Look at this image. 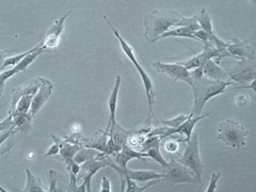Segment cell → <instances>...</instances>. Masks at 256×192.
<instances>
[{
    "mask_svg": "<svg viewBox=\"0 0 256 192\" xmlns=\"http://www.w3.org/2000/svg\"><path fill=\"white\" fill-rule=\"evenodd\" d=\"M184 15L166 10H155L144 16V36L150 43H155L160 40L164 32L173 26H180Z\"/></svg>",
    "mask_w": 256,
    "mask_h": 192,
    "instance_id": "6da1fadb",
    "label": "cell"
},
{
    "mask_svg": "<svg viewBox=\"0 0 256 192\" xmlns=\"http://www.w3.org/2000/svg\"><path fill=\"white\" fill-rule=\"evenodd\" d=\"M235 86L234 82H217L210 80L203 76L200 79H194L190 84L194 91V108H192L189 118L201 116L204 106L210 98L226 92V88Z\"/></svg>",
    "mask_w": 256,
    "mask_h": 192,
    "instance_id": "7a4b0ae2",
    "label": "cell"
},
{
    "mask_svg": "<svg viewBox=\"0 0 256 192\" xmlns=\"http://www.w3.org/2000/svg\"><path fill=\"white\" fill-rule=\"evenodd\" d=\"M248 130L234 120H226L218 125V139L233 148H242L246 143Z\"/></svg>",
    "mask_w": 256,
    "mask_h": 192,
    "instance_id": "3957f363",
    "label": "cell"
},
{
    "mask_svg": "<svg viewBox=\"0 0 256 192\" xmlns=\"http://www.w3.org/2000/svg\"><path fill=\"white\" fill-rule=\"evenodd\" d=\"M176 162L187 166L194 174L198 182H202V176L204 172V164L200 155V148H198V132L192 134L190 140L187 142V146L185 152L182 157H180Z\"/></svg>",
    "mask_w": 256,
    "mask_h": 192,
    "instance_id": "277c9868",
    "label": "cell"
},
{
    "mask_svg": "<svg viewBox=\"0 0 256 192\" xmlns=\"http://www.w3.org/2000/svg\"><path fill=\"white\" fill-rule=\"evenodd\" d=\"M111 158L107 154H102L98 157H95L93 159L86 160L82 166H80V175L79 178H77V182L80 180H82V184L79 187H77L76 192H84L86 191H91V180L93 176L98 173V170L102 169V168H106L110 166L111 162Z\"/></svg>",
    "mask_w": 256,
    "mask_h": 192,
    "instance_id": "5b68a950",
    "label": "cell"
},
{
    "mask_svg": "<svg viewBox=\"0 0 256 192\" xmlns=\"http://www.w3.org/2000/svg\"><path fill=\"white\" fill-rule=\"evenodd\" d=\"M164 180L171 185H176V184H184V182H191L196 184L198 182L196 175L194 174L187 166L176 162L175 158L172 156L171 162L164 168Z\"/></svg>",
    "mask_w": 256,
    "mask_h": 192,
    "instance_id": "8992f818",
    "label": "cell"
},
{
    "mask_svg": "<svg viewBox=\"0 0 256 192\" xmlns=\"http://www.w3.org/2000/svg\"><path fill=\"white\" fill-rule=\"evenodd\" d=\"M232 82H249L255 79L256 68H255V59H244L239 60L236 66L232 68H224Z\"/></svg>",
    "mask_w": 256,
    "mask_h": 192,
    "instance_id": "52a82bcc",
    "label": "cell"
},
{
    "mask_svg": "<svg viewBox=\"0 0 256 192\" xmlns=\"http://www.w3.org/2000/svg\"><path fill=\"white\" fill-rule=\"evenodd\" d=\"M153 68L159 72V73L166 74L171 77L174 82H184L189 86L192 84V78L190 76V70H188L185 66L178 63H164V62H154Z\"/></svg>",
    "mask_w": 256,
    "mask_h": 192,
    "instance_id": "ba28073f",
    "label": "cell"
},
{
    "mask_svg": "<svg viewBox=\"0 0 256 192\" xmlns=\"http://www.w3.org/2000/svg\"><path fill=\"white\" fill-rule=\"evenodd\" d=\"M41 86L38 88V92L34 94V98H32L31 107L29 110V114L34 118L38 114V112L45 106V104L50 100L54 89L52 84L48 79L41 77Z\"/></svg>",
    "mask_w": 256,
    "mask_h": 192,
    "instance_id": "9c48e42d",
    "label": "cell"
},
{
    "mask_svg": "<svg viewBox=\"0 0 256 192\" xmlns=\"http://www.w3.org/2000/svg\"><path fill=\"white\" fill-rule=\"evenodd\" d=\"M210 116V114H201V116H192L186 120V121H184L178 127L176 128H166V130L164 132V134L162 136V139L169 137L171 134H180L184 138H185L186 143L190 140L192 134H194V126L198 122L201 121V120L205 118L206 116Z\"/></svg>",
    "mask_w": 256,
    "mask_h": 192,
    "instance_id": "30bf717a",
    "label": "cell"
},
{
    "mask_svg": "<svg viewBox=\"0 0 256 192\" xmlns=\"http://www.w3.org/2000/svg\"><path fill=\"white\" fill-rule=\"evenodd\" d=\"M226 50L230 56V58L235 60L255 59V52L253 47L246 42L240 41V40L237 38L232 40V42H228Z\"/></svg>",
    "mask_w": 256,
    "mask_h": 192,
    "instance_id": "8fae6325",
    "label": "cell"
},
{
    "mask_svg": "<svg viewBox=\"0 0 256 192\" xmlns=\"http://www.w3.org/2000/svg\"><path fill=\"white\" fill-rule=\"evenodd\" d=\"M162 137L160 136H152V137H146L142 142V153H146L148 157L154 159L156 162H158L162 168H164L168 164L166 160L162 157V154L160 153L159 144L162 141Z\"/></svg>",
    "mask_w": 256,
    "mask_h": 192,
    "instance_id": "7c38bea8",
    "label": "cell"
},
{
    "mask_svg": "<svg viewBox=\"0 0 256 192\" xmlns=\"http://www.w3.org/2000/svg\"><path fill=\"white\" fill-rule=\"evenodd\" d=\"M72 12H73V10H70L66 15L61 16V18H59L52 24L50 29L46 32L45 38L42 42L43 47L47 48V50H50V48H54L59 44L60 36H61V34L64 29V22H66V18Z\"/></svg>",
    "mask_w": 256,
    "mask_h": 192,
    "instance_id": "4fadbf2b",
    "label": "cell"
},
{
    "mask_svg": "<svg viewBox=\"0 0 256 192\" xmlns=\"http://www.w3.org/2000/svg\"><path fill=\"white\" fill-rule=\"evenodd\" d=\"M203 75L210 79L217 80V82H232L228 72L219 66V63L216 62L214 59L206 61L203 66Z\"/></svg>",
    "mask_w": 256,
    "mask_h": 192,
    "instance_id": "5bb4252c",
    "label": "cell"
},
{
    "mask_svg": "<svg viewBox=\"0 0 256 192\" xmlns=\"http://www.w3.org/2000/svg\"><path fill=\"white\" fill-rule=\"evenodd\" d=\"M198 24L196 22V20L189 22L186 26H178L175 29H170L169 31L164 32V34L160 36V38H192V40H196L194 36V32L200 30Z\"/></svg>",
    "mask_w": 256,
    "mask_h": 192,
    "instance_id": "9a60e30c",
    "label": "cell"
},
{
    "mask_svg": "<svg viewBox=\"0 0 256 192\" xmlns=\"http://www.w3.org/2000/svg\"><path fill=\"white\" fill-rule=\"evenodd\" d=\"M114 162L120 168H122V169H126L127 162H130L132 159H134V158L142 159L143 157H148V156L146 153H142V152L134 150L132 148H130L125 144V146L118 152L114 153Z\"/></svg>",
    "mask_w": 256,
    "mask_h": 192,
    "instance_id": "2e32d148",
    "label": "cell"
},
{
    "mask_svg": "<svg viewBox=\"0 0 256 192\" xmlns=\"http://www.w3.org/2000/svg\"><path fill=\"white\" fill-rule=\"evenodd\" d=\"M122 82V77L118 75L116 78V84L114 89H112V92L110 94V98L108 100V108H109V114H110V120H109V124L107 127L106 132H109L110 127L114 126L116 124V107H118V92H120V86H121Z\"/></svg>",
    "mask_w": 256,
    "mask_h": 192,
    "instance_id": "e0dca14e",
    "label": "cell"
},
{
    "mask_svg": "<svg viewBox=\"0 0 256 192\" xmlns=\"http://www.w3.org/2000/svg\"><path fill=\"white\" fill-rule=\"evenodd\" d=\"M126 174L128 175V178L137 182H150L154 180L164 178V173H158L154 171H143V170L136 171V170H130L128 168H126Z\"/></svg>",
    "mask_w": 256,
    "mask_h": 192,
    "instance_id": "ac0fdd59",
    "label": "cell"
},
{
    "mask_svg": "<svg viewBox=\"0 0 256 192\" xmlns=\"http://www.w3.org/2000/svg\"><path fill=\"white\" fill-rule=\"evenodd\" d=\"M34 95H22L18 98L16 105L14 108L9 110V114L14 116H20V114H26L29 112L30 107H31V102L32 98H34Z\"/></svg>",
    "mask_w": 256,
    "mask_h": 192,
    "instance_id": "d6986e66",
    "label": "cell"
},
{
    "mask_svg": "<svg viewBox=\"0 0 256 192\" xmlns=\"http://www.w3.org/2000/svg\"><path fill=\"white\" fill-rule=\"evenodd\" d=\"M80 148H82V146H80V144H76V143L70 144L66 141V143H64L62 148H60V152H59L60 157H57V158L59 160L61 159L63 162H66L68 164L70 162H73L74 156Z\"/></svg>",
    "mask_w": 256,
    "mask_h": 192,
    "instance_id": "ffe728a7",
    "label": "cell"
},
{
    "mask_svg": "<svg viewBox=\"0 0 256 192\" xmlns=\"http://www.w3.org/2000/svg\"><path fill=\"white\" fill-rule=\"evenodd\" d=\"M26 174H27V182L26 186L24 188L22 191H27V192H45L47 191L44 187L43 184L41 182V180L31 172L30 169H26Z\"/></svg>",
    "mask_w": 256,
    "mask_h": 192,
    "instance_id": "44dd1931",
    "label": "cell"
},
{
    "mask_svg": "<svg viewBox=\"0 0 256 192\" xmlns=\"http://www.w3.org/2000/svg\"><path fill=\"white\" fill-rule=\"evenodd\" d=\"M32 120H34V116H32L29 112L26 114L14 116H12V121H13L12 126L18 132H27L32 126Z\"/></svg>",
    "mask_w": 256,
    "mask_h": 192,
    "instance_id": "7402d4cb",
    "label": "cell"
},
{
    "mask_svg": "<svg viewBox=\"0 0 256 192\" xmlns=\"http://www.w3.org/2000/svg\"><path fill=\"white\" fill-rule=\"evenodd\" d=\"M196 15V22L198 24L200 28L202 30H204L205 32L210 34H214V28H212V18L210 13L207 12V10L205 8H202L201 11H200Z\"/></svg>",
    "mask_w": 256,
    "mask_h": 192,
    "instance_id": "603a6c76",
    "label": "cell"
},
{
    "mask_svg": "<svg viewBox=\"0 0 256 192\" xmlns=\"http://www.w3.org/2000/svg\"><path fill=\"white\" fill-rule=\"evenodd\" d=\"M44 52H50V50H47V48L42 46L41 48H38V50H36L34 52L29 54L28 56H26V57L24 58L20 63L16 64V66H14V68L18 70V73H20V72H22V70H26L30 66V64L32 62H34V60L38 57V56L44 54Z\"/></svg>",
    "mask_w": 256,
    "mask_h": 192,
    "instance_id": "cb8c5ba5",
    "label": "cell"
},
{
    "mask_svg": "<svg viewBox=\"0 0 256 192\" xmlns=\"http://www.w3.org/2000/svg\"><path fill=\"white\" fill-rule=\"evenodd\" d=\"M42 46H43V44H42V42H41L38 45H36V47L31 48V50H27L26 52H22V54H16V56H12V57H6V58L4 59V63H2V66H0V68H2L0 70H6L8 66H15L16 64L20 63L24 58L26 57V56H28L29 54L38 50V48H41Z\"/></svg>",
    "mask_w": 256,
    "mask_h": 192,
    "instance_id": "d4e9b609",
    "label": "cell"
},
{
    "mask_svg": "<svg viewBox=\"0 0 256 192\" xmlns=\"http://www.w3.org/2000/svg\"><path fill=\"white\" fill-rule=\"evenodd\" d=\"M100 155V152L96 150L94 148H80L76 153V155L74 156L73 160L78 164H82L84 162H86V160L93 159Z\"/></svg>",
    "mask_w": 256,
    "mask_h": 192,
    "instance_id": "484cf974",
    "label": "cell"
},
{
    "mask_svg": "<svg viewBox=\"0 0 256 192\" xmlns=\"http://www.w3.org/2000/svg\"><path fill=\"white\" fill-rule=\"evenodd\" d=\"M68 166V172L70 174V184H68V191H74L76 192L77 189V175L80 171V166L75 162L74 160L70 162V164H66Z\"/></svg>",
    "mask_w": 256,
    "mask_h": 192,
    "instance_id": "4316f807",
    "label": "cell"
},
{
    "mask_svg": "<svg viewBox=\"0 0 256 192\" xmlns=\"http://www.w3.org/2000/svg\"><path fill=\"white\" fill-rule=\"evenodd\" d=\"M52 139L54 140L56 143L52 144V146L50 148V150H48L46 152V154H45L46 157H52V156L58 155L59 152H60V148H62L63 144L66 143V141L61 140L60 138H57L54 134H52Z\"/></svg>",
    "mask_w": 256,
    "mask_h": 192,
    "instance_id": "83f0119b",
    "label": "cell"
},
{
    "mask_svg": "<svg viewBox=\"0 0 256 192\" xmlns=\"http://www.w3.org/2000/svg\"><path fill=\"white\" fill-rule=\"evenodd\" d=\"M188 118L187 116H184V114H180V116H178L174 118H171V120H162V121H159L160 123H162V125L169 127V128H176L178 127L184 121H186V120Z\"/></svg>",
    "mask_w": 256,
    "mask_h": 192,
    "instance_id": "f1b7e54d",
    "label": "cell"
},
{
    "mask_svg": "<svg viewBox=\"0 0 256 192\" xmlns=\"http://www.w3.org/2000/svg\"><path fill=\"white\" fill-rule=\"evenodd\" d=\"M48 178H50V192H59L62 191L58 187V173L56 170L48 171Z\"/></svg>",
    "mask_w": 256,
    "mask_h": 192,
    "instance_id": "f546056e",
    "label": "cell"
},
{
    "mask_svg": "<svg viewBox=\"0 0 256 192\" xmlns=\"http://www.w3.org/2000/svg\"><path fill=\"white\" fill-rule=\"evenodd\" d=\"M250 100H251V98L249 94H246V93L238 94L235 98V105L239 108H244V107H246L248 105H249Z\"/></svg>",
    "mask_w": 256,
    "mask_h": 192,
    "instance_id": "4dcf8cb0",
    "label": "cell"
},
{
    "mask_svg": "<svg viewBox=\"0 0 256 192\" xmlns=\"http://www.w3.org/2000/svg\"><path fill=\"white\" fill-rule=\"evenodd\" d=\"M221 176H222V174L219 173V172L212 173L210 185H208V188L206 189V192H214L216 190H217V186H218V182L221 178Z\"/></svg>",
    "mask_w": 256,
    "mask_h": 192,
    "instance_id": "1f68e13d",
    "label": "cell"
},
{
    "mask_svg": "<svg viewBox=\"0 0 256 192\" xmlns=\"http://www.w3.org/2000/svg\"><path fill=\"white\" fill-rule=\"evenodd\" d=\"M16 74H18V72L14 68L2 72V73H0V88H4L6 80L12 78Z\"/></svg>",
    "mask_w": 256,
    "mask_h": 192,
    "instance_id": "d6a6232c",
    "label": "cell"
},
{
    "mask_svg": "<svg viewBox=\"0 0 256 192\" xmlns=\"http://www.w3.org/2000/svg\"><path fill=\"white\" fill-rule=\"evenodd\" d=\"M16 132H18V130H15V128L12 126L10 130H4V132H2V134H0V148L2 146V144L9 139L10 137H12V136H14Z\"/></svg>",
    "mask_w": 256,
    "mask_h": 192,
    "instance_id": "836d02e7",
    "label": "cell"
},
{
    "mask_svg": "<svg viewBox=\"0 0 256 192\" xmlns=\"http://www.w3.org/2000/svg\"><path fill=\"white\" fill-rule=\"evenodd\" d=\"M13 125V121H12V114H9L6 118H4L2 122H0V132H2L4 130H10Z\"/></svg>",
    "mask_w": 256,
    "mask_h": 192,
    "instance_id": "e575fe53",
    "label": "cell"
},
{
    "mask_svg": "<svg viewBox=\"0 0 256 192\" xmlns=\"http://www.w3.org/2000/svg\"><path fill=\"white\" fill-rule=\"evenodd\" d=\"M111 189V182L110 180L107 178V176H102V190L100 191H107L110 192Z\"/></svg>",
    "mask_w": 256,
    "mask_h": 192,
    "instance_id": "d590c367",
    "label": "cell"
},
{
    "mask_svg": "<svg viewBox=\"0 0 256 192\" xmlns=\"http://www.w3.org/2000/svg\"><path fill=\"white\" fill-rule=\"evenodd\" d=\"M6 57H8V52L0 50V66H2V63Z\"/></svg>",
    "mask_w": 256,
    "mask_h": 192,
    "instance_id": "8d00e7d4",
    "label": "cell"
},
{
    "mask_svg": "<svg viewBox=\"0 0 256 192\" xmlns=\"http://www.w3.org/2000/svg\"><path fill=\"white\" fill-rule=\"evenodd\" d=\"M2 92H4V88H0V98H2Z\"/></svg>",
    "mask_w": 256,
    "mask_h": 192,
    "instance_id": "74e56055",
    "label": "cell"
},
{
    "mask_svg": "<svg viewBox=\"0 0 256 192\" xmlns=\"http://www.w3.org/2000/svg\"><path fill=\"white\" fill-rule=\"evenodd\" d=\"M251 2H252L253 4H256V0H251Z\"/></svg>",
    "mask_w": 256,
    "mask_h": 192,
    "instance_id": "f35d334b",
    "label": "cell"
}]
</instances>
